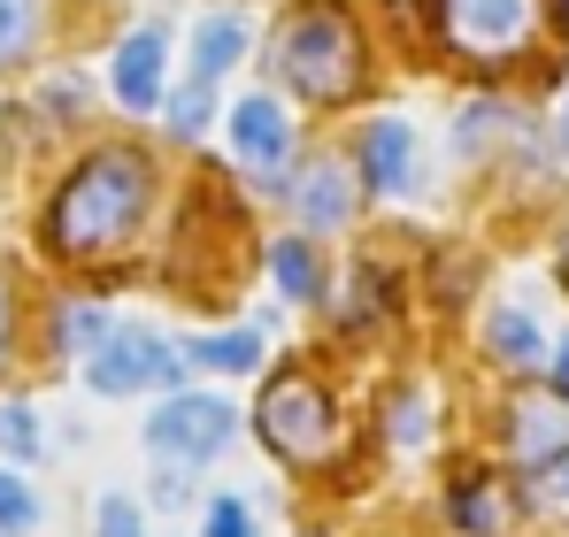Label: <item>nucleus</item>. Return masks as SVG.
Listing matches in <instances>:
<instances>
[{"instance_id": "1", "label": "nucleus", "mask_w": 569, "mask_h": 537, "mask_svg": "<svg viewBox=\"0 0 569 537\" xmlns=\"http://www.w3.org/2000/svg\"><path fill=\"white\" fill-rule=\"evenodd\" d=\"M247 446L262 453V468L292 484L308 507H362L385 484L378 438H370V392L347 361L323 346H284L270 376L247 399Z\"/></svg>"}, {"instance_id": "2", "label": "nucleus", "mask_w": 569, "mask_h": 537, "mask_svg": "<svg viewBox=\"0 0 569 537\" xmlns=\"http://www.w3.org/2000/svg\"><path fill=\"white\" fill-rule=\"evenodd\" d=\"M170 162L147 139H93L62 178L47 184L31 246L62 276H86L93 292H116L154 268V246L170 231Z\"/></svg>"}, {"instance_id": "3", "label": "nucleus", "mask_w": 569, "mask_h": 537, "mask_svg": "<svg viewBox=\"0 0 569 537\" xmlns=\"http://www.w3.org/2000/svg\"><path fill=\"white\" fill-rule=\"evenodd\" d=\"M416 254L423 239L392 231V239H355L339 254V284L323 300V315L308 323V346H323L331 361H347L355 376H370L400 354H431L408 346L423 331V300H416Z\"/></svg>"}, {"instance_id": "4", "label": "nucleus", "mask_w": 569, "mask_h": 537, "mask_svg": "<svg viewBox=\"0 0 569 537\" xmlns=\"http://www.w3.org/2000/svg\"><path fill=\"white\" fill-rule=\"evenodd\" d=\"M262 85H278L308 123H339L378 92V39L355 0H284L262 31Z\"/></svg>"}, {"instance_id": "5", "label": "nucleus", "mask_w": 569, "mask_h": 537, "mask_svg": "<svg viewBox=\"0 0 569 537\" xmlns=\"http://www.w3.org/2000/svg\"><path fill=\"white\" fill-rule=\"evenodd\" d=\"M370 392V438L385 476H431L439 453L470 438V376L455 354H400L362 376Z\"/></svg>"}, {"instance_id": "6", "label": "nucleus", "mask_w": 569, "mask_h": 537, "mask_svg": "<svg viewBox=\"0 0 569 537\" xmlns=\"http://www.w3.org/2000/svg\"><path fill=\"white\" fill-rule=\"evenodd\" d=\"M423 8V39L439 62H455L477 92H508V78L547 54L555 23L569 31L562 0H416Z\"/></svg>"}, {"instance_id": "7", "label": "nucleus", "mask_w": 569, "mask_h": 537, "mask_svg": "<svg viewBox=\"0 0 569 537\" xmlns=\"http://www.w3.org/2000/svg\"><path fill=\"white\" fill-rule=\"evenodd\" d=\"M416 523L431 537H547V507H539V492L523 476H508L485 446L462 438L423 476Z\"/></svg>"}, {"instance_id": "8", "label": "nucleus", "mask_w": 569, "mask_h": 537, "mask_svg": "<svg viewBox=\"0 0 569 537\" xmlns=\"http://www.w3.org/2000/svg\"><path fill=\"white\" fill-rule=\"evenodd\" d=\"M555 284L547 276H508L477 300V315L455 338V368L470 384H539L547 354H555Z\"/></svg>"}, {"instance_id": "9", "label": "nucleus", "mask_w": 569, "mask_h": 537, "mask_svg": "<svg viewBox=\"0 0 569 537\" xmlns=\"http://www.w3.org/2000/svg\"><path fill=\"white\" fill-rule=\"evenodd\" d=\"M470 446L539 492L569 468V399L547 384H470Z\"/></svg>"}, {"instance_id": "10", "label": "nucleus", "mask_w": 569, "mask_h": 537, "mask_svg": "<svg viewBox=\"0 0 569 537\" xmlns=\"http://www.w3.org/2000/svg\"><path fill=\"white\" fill-rule=\"evenodd\" d=\"M216 162L231 170V184L254 200V207H270L278 215L284 184H292V170H300V154L316 146L308 139V115L284 100L278 85H247L223 100V131H216Z\"/></svg>"}, {"instance_id": "11", "label": "nucleus", "mask_w": 569, "mask_h": 537, "mask_svg": "<svg viewBox=\"0 0 569 537\" xmlns=\"http://www.w3.org/2000/svg\"><path fill=\"white\" fill-rule=\"evenodd\" d=\"M347 154L362 170V192L370 207H392V215H423L447 200V162L431 146V131L408 115V108H362L347 123Z\"/></svg>"}, {"instance_id": "12", "label": "nucleus", "mask_w": 569, "mask_h": 537, "mask_svg": "<svg viewBox=\"0 0 569 537\" xmlns=\"http://www.w3.org/2000/svg\"><path fill=\"white\" fill-rule=\"evenodd\" d=\"M247 446V399L231 384H186L139 407V453L147 460H186V468H216Z\"/></svg>"}, {"instance_id": "13", "label": "nucleus", "mask_w": 569, "mask_h": 537, "mask_svg": "<svg viewBox=\"0 0 569 537\" xmlns=\"http://www.w3.org/2000/svg\"><path fill=\"white\" fill-rule=\"evenodd\" d=\"M370 215H378V207H370V192H362V170H355L347 139H316V146L300 154L292 184H284L278 223L323 239L331 254H347L355 239H370Z\"/></svg>"}, {"instance_id": "14", "label": "nucleus", "mask_w": 569, "mask_h": 537, "mask_svg": "<svg viewBox=\"0 0 569 537\" xmlns=\"http://www.w3.org/2000/svg\"><path fill=\"white\" fill-rule=\"evenodd\" d=\"M78 384L108 399V407H131V399H162V392H186V354H178V331H162V323H139V315H123V331L100 346L86 368H78Z\"/></svg>"}, {"instance_id": "15", "label": "nucleus", "mask_w": 569, "mask_h": 537, "mask_svg": "<svg viewBox=\"0 0 569 537\" xmlns=\"http://www.w3.org/2000/svg\"><path fill=\"white\" fill-rule=\"evenodd\" d=\"M500 284V262L485 239H462V231H439L423 239L416 254V300H423V331L439 338H462V323L477 315V300Z\"/></svg>"}, {"instance_id": "16", "label": "nucleus", "mask_w": 569, "mask_h": 537, "mask_svg": "<svg viewBox=\"0 0 569 537\" xmlns=\"http://www.w3.org/2000/svg\"><path fill=\"white\" fill-rule=\"evenodd\" d=\"M531 131H539V115H531L516 92H470V100H455V115H447V162H455L462 178L492 184Z\"/></svg>"}, {"instance_id": "17", "label": "nucleus", "mask_w": 569, "mask_h": 537, "mask_svg": "<svg viewBox=\"0 0 569 537\" xmlns=\"http://www.w3.org/2000/svg\"><path fill=\"white\" fill-rule=\"evenodd\" d=\"M170 54H178V31L162 16L131 23L116 47H108V100L131 115V123H162V100H170Z\"/></svg>"}, {"instance_id": "18", "label": "nucleus", "mask_w": 569, "mask_h": 537, "mask_svg": "<svg viewBox=\"0 0 569 537\" xmlns=\"http://www.w3.org/2000/svg\"><path fill=\"white\" fill-rule=\"evenodd\" d=\"M254 276H262V292L278 300V307H292V315H323V300H331V284H339V254L323 246V239H308V231H292V223H270L262 231V262H254Z\"/></svg>"}, {"instance_id": "19", "label": "nucleus", "mask_w": 569, "mask_h": 537, "mask_svg": "<svg viewBox=\"0 0 569 537\" xmlns=\"http://www.w3.org/2000/svg\"><path fill=\"white\" fill-rule=\"evenodd\" d=\"M178 354H186V376H192V384H231V392H254L284 346L270 338V331H262V323L231 315V323H200V331H178Z\"/></svg>"}, {"instance_id": "20", "label": "nucleus", "mask_w": 569, "mask_h": 537, "mask_svg": "<svg viewBox=\"0 0 569 537\" xmlns=\"http://www.w3.org/2000/svg\"><path fill=\"white\" fill-rule=\"evenodd\" d=\"M123 331V300L116 292H93V284H70V292H47L39 307V346H47V368H86V361Z\"/></svg>"}, {"instance_id": "21", "label": "nucleus", "mask_w": 569, "mask_h": 537, "mask_svg": "<svg viewBox=\"0 0 569 537\" xmlns=\"http://www.w3.org/2000/svg\"><path fill=\"white\" fill-rule=\"evenodd\" d=\"M254 54H262V39H254V16H247L239 0L200 8V16H192V31H186V78H200V85H231Z\"/></svg>"}, {"instance_id": "22", "label": "nucleus", "mask_w": 569, "mask_h": 537, "mask_svg": "<svg viewBox=\"0 0 569 537\" xmlns=\"http://www.w3.org/2000/svg\"><path fill=\"white\" fill-rule=\"evenodd\" d=\"M216 131H223V85L178 78V85H170V100H162V146H178V154H200Z\"/></svg>"}, {"instance_id": "23", "label": "nucleus", "mask_w": 569, "mask_h": 537, "mask_svg": "<svg viewBox=\"0 0 569 537\" xmlns=\"http://www.w3.org/2000/svg\"><path fill=\"white\" fill-rule=\"evenodd\" d=\"M208 492H216L208 468H186V460H147V476H139V499L154 523H192L208 507Z\"/></svg>"}, {"instance_id": "24", "label": "nucleus", "mask_w": 569, "mask_h": 537, "mask_svg": "<svg viewBox=\"0 0 569 537\" xmlns=\"http://www.w3.org/2000/svg\"><path fill=\"white\" fill-rule=\"evenodd\" d=\"M192 537H270V515L254 507L247 484H216L208 507L192 515Z\"/></svg>"}, {"instance_id": "25", "label": "nucleus", "mask_w": 569, "mask_h": 537, "mask_svg": "<svg viewBox=\"0 0 569 537\" xmlns=\"http://www.w3.org/2000/svg\"><path fill=\"white\" fill-rule=\"evenodd\" d=\"M54 446V430H47V415L31 407V399H16V392H0V460L8 468H39Z\"/></svg>"}, {"instance_id": "26", "label": "nucleus", "mask_w": 569, "mask_h": 537, "mask_svg": "<svg viewBox=\"0 0 569 537\" xmlns=\"http://www.w3.org/2000/svg\"><path fill=\"white\" fill-rule=\"evenodd\" d=\"M47 39V0H0V78L23 70Z\"/></svg>"}, {"instance_id": "27", "label": "nucleus", "mask_w": 569, "mask_h": 537, "mask_svg": "<svg viewBox=\"0 0 569 537\" xmlns=\"http://www.w3.org/2000/svg\"><path fill=\"white\" fill-rule=\"evenodd\" d=\"M39 523H47V499H39L31 468L0 460V537H39Z\"/></svg>"}, {"instance_id": "28", "label": "nucleus", "mask_w": 569, "mask_h": 537, "mask_svg": "<svg viewBox=\"0 0 569 537\" xmlns=\"http://www.w3.org/2000/svg\"><path fill=\"white\" fill-rule=\"evenodd\" d=\"M93 537H154V515L131 484H108L93 492Z\"/></svg>"}, {"instance_id": "29", "label": "nucleus", "mask_w": 569, "mask_h": 537, "mask_svg": "<svg viewBox=\"0 0 569 537\" xmlns=\"http://www.w3.org/2000/svg\"><path fill=\"white\" fill-rule=\"evenodd\" d=\"M86 115H93V85H86V70H54V78L39 85V123L70 131V123H86Z\"/></svg>"}, {"instance_id": "30", "label": "nucleus", "mask_w": 569, "mask_h": 537, "mask_svg": "<svg viewBox=\"0 0 569 537\" xmlns=\"http://www.w3.org/2000/svg\"><path fill=\"white\" fill-rule=\"evenodd\" d=\"M16 361H23V284L0 262V384L16 376Z\"/></svg>"}, {"instance_id": "31", "label": "nucleus", "mask_w": 569, "mask_h": 537, "mask_svg": "<svg viewBox=\"0 0 569 537\" xmlns=\"http://www.w3.org/2000/svg\"><path fill=\"white\" fill-rule=\"evenodd\" d=\"M284 537H355V530H347V515H339V507H308V499H300V507H292V523H284Z\"/></svg>"}, {"instance_id": "32", "label": "nucleus", "mask_w": 569, "mask_h": 537, "mask_svg": "<svg viewBox=\"0 0 569 537\" xmlns=\"http://www.w3.org/2000/svg\"><path fill=\"white\" fill-rule=\"evenodd\" d=\"M547 284H555V300L569 307V207L555 215V231H547Z\"/></svg>"}, {"instance_id": "33", "label": "nucleus", "mask_w": 569, "mask_h": 537, "mask_svg": "<svg viewBox=\"0 0 569 537\" xmlns=\"http://www.w3.org/2000/svg\"><path fill=\"white\" fill-rule=\"evenodd\" d=\"M539 507H547V530H562V537H569V468L539 484Z\"/></svg>"}, {"instance_id": "34", "label": "nucleus", "mask_w": 569, "mask_h": 537, "mask_svg": "<svg viewBox=\"0 0 569 537\" xmlns=\"http://www.w3.org/2000/svg\"><path fill=\"white\" fill-rule=\"evenodd\" d=\"M539 384L569 399V307H562V331H555V354H547V376H539Z\"/></svg>"}, {"instance_id": "35", "label": "nucleus", "mask_w": 569, "mask_h": 537, "mask_svg": "<svg viewBox=\"0 0 569 537\" xmlns=\"http://www.w3.org/2000/svg\"><path fill=\"white\" fill-rule=\"evenodd\" d=\"M547 131H555V146L569 154V78H562V92H555V108H547Z\"/></svg>"}, {"instance_id": "36", "label": "nucleus", "mask_w": 569, "mask_h": 537, "mask_svg": "<svg viewBox=\"0 0 569 537\" xmlns=\"http://www.w3.org/2000/svg\"><path fill=\"white\" fill-rule=\"evenodd\" d=\"M355 537H431L423 523H370V530H355Z\"/></svg>"}, {"instance_id": "37", "label": "nucleus", "mask_w": 569, "mask_h": 537, "mask_svg": "<svg viewBox=\"0 0 569 537\" xmlns=\"http://www.w3.org/2000/svg\"><path fill=\"white\" fill-rule=\"evenodd\" d=\"M562 16H569V0H562Z\"/></svg>"}, {"instance_id": "38", "label": "nucleus", "mask_w": 569, "mask_h": 537, "mask_svg": "<svg viewBox=\"0 0 569 537\" xmlns=\"http://www.w3.org/2000/svg\"><path fill=\"white\" fill-rule=\"evenodd\" d=\"M547 537H562V530H547Z\"/></svg>"}]
</instances>
